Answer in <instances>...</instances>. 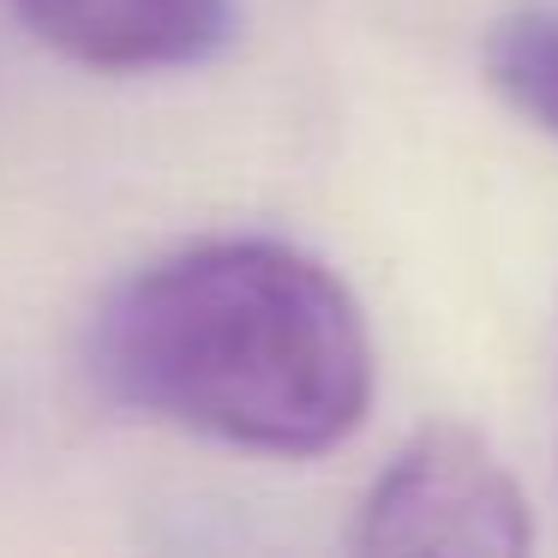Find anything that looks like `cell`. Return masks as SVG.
<instances>
[{"instance_id": "cell-1", "label": "cell", "mask_w": 558, "mask_h": 558, "mask_svg": "<svg viewBox=\"0 0 558 558\" xmlns=\"http://www.w3.org/2000/svg\"><path fill=\"white\" fill-rule=\"evenodd\" d=\"M109 402L258 457H325L373 409V337L330 265L217 234L138 265L85 337Z\"/></svg>"}, {"instance_id": "cell-2", "label": "cell", "mask_w": 558, "mask_h": 558, "mask_svg": "<svg viewBox=\"0 0 558 558\" xmlns=\"http://www.w3.org/2000/svg\"><path fill=\"white\" fill-rule=\"evenodd\" d=\"M349 546L366 558H522L534 546V517L517 474L486 450L481 433L433 421L366 486Z\"/></svg>"}, {"instance_id": "cell-3", "label": "cell", "mask_w": 558, "mask_h": 558, "mask_svg": "<svg viewBox=\"0 0 558 558\" xmlns=\"http://www.w3.org/2000/svg\"><path fill=\"white\" fill-rule=\"evenodd\" d=\"M7 13L90 73L198 66L234 31V0H7Z\"/></svg>"}, {"instance_id": "cell-4", "label": "cell", "mask_w": 558, "mask_h": 558, "mask_svg": "<svg viewBox=\"0 0 558 558\" xmlns=\"http://www.w3.org/2000/svg\"><path fill=\"white\" fill-rule=\"evenodd\" d=\"M486 85L534 121L546 138H558V7H517L486 31Z\"/></svg>"}]
</instances>
